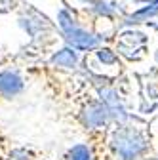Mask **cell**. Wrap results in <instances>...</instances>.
<instances>
[{"instance_id": "1", "label": "cell", "mask_w": 158, "mask_h": 160, "mask_svg": "<svg viewBox=\"0 0 158 160\" xmlns=\"http://www.w3.org/2000/svg\"><path fill=\"white\" fill-rule=\"evenodd\" d=\"M105 139V132H103ZM107 145L111 147V152L116 160H137L147 149L145 135L131 126H118L111 135Z\"/></svg>"}, {"instance_id": "3", "label": "cell", "mask_w": 158, "mask_h": 160, "mask_svg": "<svg viewBox=\"0 0 158 160\" xmlns=\"http://www.w3.org/2000/svg\"><path fill=\"white\" fill-rule=\"evenodd\" d=\"M27 86L25 65L19 63L17 55H6L0 61V103L12 101L21 95Z\"/></svg>"}, {"instance_id": "5", "label": "cell", "mask_w": 158, "mask_h": 160, "mask_svg": "<svg viewBox=\"0 0 158 160\" xmlns=\"http://www.w3.org/2000/svg\"><path fill=\"white\" fill-rule=\"evenodd\" d=\"M19 6H21V0H0V15H6L15 12Z\"/></svg>"}, {"instance_id": "4", "label": "cell", "mask_w": 158, "mask_h": 160, "mask_svg": "<svg viewBox=\"0 0 158 160\" xmlns=\"http://www.w3.org/2000/svg\"><path fill=\"white\" fill-rule=\"evenodd\" d=\"M78 63H80V55H78V50H74L72 46H65L61 50L52 52V55L48 57V65L53 69H76Z\"/></svg>"}, {"instance_id": "6", "label": "cell", "mask_w": 158, "mask_h": 160, "mask_svg": "<svg viewBox=\"0 0 158 160\" xmlns=\"http://www.w3.org/2000/svg\"><path fill=\"white\" fill-rule=\"evenodd\" d=\"M76 2H78V4H82L84 8H90V6H93V4L97 2V0H76Z\"/></svg>"}, {"instance_id": "2", "label": "cell", "mask_w": 158, "mask_h": 160, "mask_svg": "<svg viewBox=\"0 0 158 160\" xmlns=\"http://www.w3.org/2000/svg\"><path fill=\"white\" fill-rule=\"evenodd\" d=\"M57 25L61 31V36L69 42V46H72L74 50L80 52H91L99 46V34H93L91 31L84 29L80 25V21L72 15L71 10L61 8L57 13Z\"/></svg>"}]
</instances>
